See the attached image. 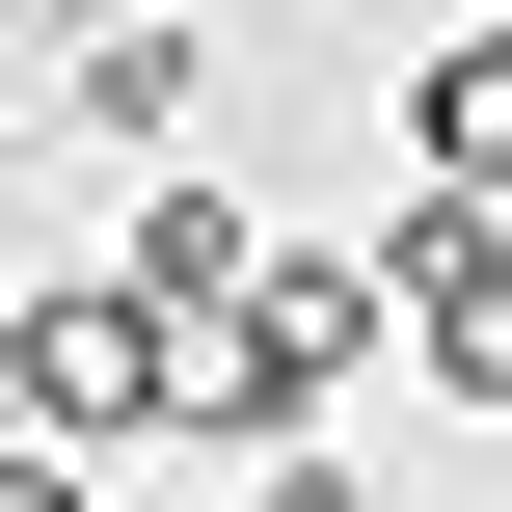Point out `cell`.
Masks as SVG:
<instances>
[{
  "label": "cell",
  "mask_w": 512,
  "mask_h": 512,
  "mask_svg": "<svg viewBox=\"0 0 512 512\" xmlns=\"http://www.w3.org/2000/svg\"><path fill=\"white\" fill-rule=\"evenodd\" d=\"M162 405H189V351H162V297H135V270L0 297V459H108V432H162Z\"/></svg>",
  "instance_id": "obj_1"
},
{
  "label": "cell",
  "mask_w": 512,
  "mask_h": 512,
  "mask_svg": "<svg viewBox=\"0 0 512 512\" xmlns=\"http://www.w3.org/2000/svg\"><path fill=\"white\" fill-rule=\"evenodd\" d=\"M189 378H216L243 432H297V405L351 378V270H270V243H243V270L189 297Z\"/></svg>",
  "instance_id": "obj_2"
},
{
  "label": "cell",
  "mask_w": 512,
  "mask_h": 512,
  "mask_svg": "<svg viewBox=\"0 0 512 512\" xmlns=\"http://www.w3.org/2000/svg\"><path fill=\"white\" fill-rule=\"evenodd\" d=\"M405 324H432V351L512 405V216H405Z\"/></svg>",
  "instance_id": "obj_3"
},
{
  "label": "cell",
  "mask_w": 512,
  "mask_h": 512,
  "mask_svg": "<svg viewBox=\"0 0 512 512\" xmlns=\"http://www.w3.org/2000/svg\"><path fill=\"white\" fill-rule=\"evenodd\" d=\"M405 162H512V27H486V54H432V81H405Z\"/></svg>",
  "instance_id": "obj_4"
},
{
  "label": "cell",
  "mask_w": 512,
  "mask_h": 512,
  "mask_svg": "<svg viewBox=\"0 0 512 512\" xmlns=\"http://www.w3.org/2000/svg\"><path fill=\"white\" fill-rule=\"evenodd\" d=\"M81 108L108 135H189V27H81Z\"/></svg>",
  "instance_id": "obj_5"
},
{
  "label": "cell",
  "mask_w": 512,
  "mask_h": 512,
  "mask_svg": "<svg viewBox=\"0 0 512 512\" xmlns=\"http://www.w3.org/2000/svg\"><path fill=\"white\" fill-rule=\"evenodd\" d=\"M0 512H81V486H54V459H0Z\"/></svg>",
  "instance_id": "obj_6"
}]
</instances>
